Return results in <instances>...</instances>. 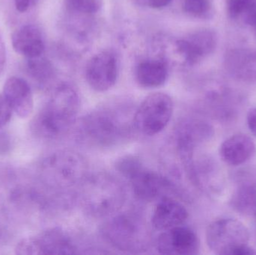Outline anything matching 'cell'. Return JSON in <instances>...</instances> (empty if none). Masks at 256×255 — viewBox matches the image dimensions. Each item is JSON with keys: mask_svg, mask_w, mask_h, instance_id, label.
I'll list each match as a JSON object with an SVG mask.
<instances>
[{"mask_svg": "<svg viewBox=\"0 0 256 255\" xmlns=\"http://www.w3.org/2000/svg\"><path fill=\"white\" fill-rule=\"evenodd\" d=\"M32 238L36 245V255H72L81 253L74 238L61 228L46 229Z\"/></svg>", "mask_w": 256, "mask_h": 255, "instance_id": "cell-13", "label": "cell"}, {"mask_svg": "<svg viewBox=\"0 0 256 255\" xmlns=\"http://www.w3.org/2000/svg\"><path fill=\"white\" fill-rule=\"evenodd\" d=\"M251 0H226L227 13L234 19H240Z\"/></svg>", "mask_w": 256, "mask_h": 255, "instance_id": "cell-23", "label": "cell"}, {"mask_svg": "<svg viewBox=\"0 0 256 255\" xmlns=\"http://www.w3.org/2000/svg\"><path fill=\"white\" fill-rule=\"evenodd\" d=\"M70 11L81 14H94L100 11L103 0H63Z\"/></svg>", "mask_w": 256, "mask_h": 255, "instance_id": "cell-21", "label": "cell"}, {"mask_svg": "<svg viewBox=\"0 0 256 255\" xmlns=\"http://www.w3.org/2000/svg\"><path fill=\"white\" fill-rule=\"evenodd\" d=\"M12 148V139L10 135L0 129V154L8 152Z\"/></svg>", "mask_w": 256, "mask_h": 255, "instance_id": "cell-28", "label": "cell"}, {"mask_svg": "<svg viewBox=\"0 0 256 255\" xmlns=\"http://www.w3.org/2000/svg\"><path fill=\"white\" fill-rule=\"evenodd\" d=\"M2 94L14 112L20 118H26L32 113L34 97L30 83L18 76H10L4 82Z\"/></svg>", "mask_w": 256, "mask_h": 255, "instance_id": "cell-14", "label": "cell"}, {"mask_svg": "<svg viewBox=\"0 0 256 255\" xmlns=\"http://www.w3.org/2000/svg\"><path fill=\"white\" fill-rule=\"evenodd\" d=\"M254 215H255V217H256V211L255 214H254Z\"/></svg>", "mask_w": 256, "mask_h": 255, "instance_id": "cell-31", "label": "cell"}, {"mask_svg": "<svg viewBox=\"0 0 256 255\" xmlns=\"http://www.w3.org/2000/svg\"><path fill=\"white\" fill-rule=\"evenodd\" d=\"M155 247L160 254L195 255L198 254L200 244L196 232L182 225L161 232Z\"/></svg>", "mask_w": 256, "mask_h": 255, "instance_id": "cell-11", "label": "cell"}, {"mask_svg": "<svg viewBox=\"0 0 256 255\" xmlns=\"http://www.w3.org/2000/svg\"><path fill=\"white\" fill-rule=\"evenodd\" d=\"M256 150L254 141L243 133L233 135L226 139L220 148L222 161L232 166H240L252 158Z\"/></svg>", "mask_w": 256, "mask_h": 255, "instance_id": "cell-17", "label": "cell"}, {"mask_svg": "<svg viewBox=\"0 0 256 255\" xmlns=\"http://www.w3.org/2000/svg\"><path fill=\"white\" fill-rule=\"evenodd\" d=\"M246 25H250L256 34V0H252L240 17Z\"/></svg>", "mask_w": 256, "mask_h": 255, "instance_id": "cell-25", "label": "cell"}, {"mask_svg": "<svg viewBox=\"0 0 256 255\" xmlns=\"http://www.w3.org/2000/svg\"><path fill=\"white\" fill-rule=\"evenodd\" d=\"M12 43L15 52L26 58H36L44 53L43 33L34 24H26L15 30L12 35Z\"/></svg>", "mask_w": 256, "mask_h": 255, "instance_id": "cell-16", "label": "cell"}, {"mask_svg": "<svg viewBox=\"0 0 256 255\" xmlns=\"http://www.w3.org/2000/svg\"><path fill=\"white\" fill-rule=\"evenodd\" d=\"M80 106V99L76 88L68 83L60 84L33 120L32 130L43 139H60L74 125Z\"/></svg>", "mask_w": 256, "mask_h": 255, "instance_id": "cell-2", "label": "cell"}, {"mask_svg": "<svg viewBox=\"0 0 256 255\" xmlns=\"http://www.w3.org/2000/svg\"><path fill=\"white\" fill-rule=\"evenodd\" d=\"M214 129L200 119H188L180 123L176 133L178 154L184 165L192 160L196 150L213 136Z\"/></svg>", "mask_w": 256, "mask_h": 255, "instance_id": "cell-9", "label": "cell"}, {"mask_svg": "<svg viewBox=\"0 0 256 255\" xmlns=\"http://www.w3.org/2000/svg\"><path fill=\"white\" fill-rule=\"evenodd\" d=\"M188 218V210L180 202L165 196L156 203L150 221L154 229L164 232L182 226Z\"/></svg>", "mask_w": 256, "mask_h": 255, "instance_id": "cell-15", "label": "cell"}, {"mask_svg": "<svg viewBox=\"0 0 256 255\" xmlns=\"http://www.w3.org/2000/svg\"><path fill=\"white\" fill-rule=\"evenodd\" d=\"M184 10L190 16L204 18L212 11V0H184Z\"/></svg>", "mask_w": 256, "mask_h": 255, "instance_id": "cell-22", "label": "cell"}, {"mask_svg": "<svg viewBox=\"0 0 256 255\" xmlns=\"http://www.w3.org/2000/svg\"><path fill=\"white\" fill-rule=\"evenodd\" d=\"M140 5L146 6L150 8L160 9L168 6L172 0H135Z\"/></svg>", "mask_w": 256, "mask_h": 255, "instance_id": "cell-26", "label": "cell"}, {"mask_svg": "<svg viewBox=\"0 0 256 255\" xmlns=\"http://www.w3.org/2000/svg\"><path fill=\"white\" fill-rule=\"evenodd\" d=\"M105 242L116 250L130 254L147 251L150 235L144 220L134 213H117L106 219L100 229Z\"/></svg>", "mask_w": 256, "mask_h": 255, "instance_id": "cell-5", "label": "cell"}, {"mask_svg": "<svg viewBox=\"0 0 256 255\" xmlns=\"http://www.w3.org/2000/svg\"><path fill=\"white\" fill-rule=\"evenodd\" d=\"M126 192L121 181L106 172L88 174L76 194L84 214L96 220L109 218L121 211Z\"/></svg>", "mask_w": 256, "mask_h": 255, "instance_id": "cell-3", "label": "cell"}, {"mask_svg": "<svg viewBox=\"0 0 256 255\" xmlns=\"http://www.w3.org/2000/svg\"><path fill=\"white\" fill-rule=\"evenodd\" d=\"M26 59V71L28 76L40 88L50 85L55 77V70L50 61L44 55Z\"/></svg>", "mask_w": 256, "mask_h": 255, "instance_id": "cell-19", "label": "cell"}, {"mask_svg": "<svg viewBox=\"0 0 256 255\" xmlns=\"http://www.w3.org/2000/svg\"><path fill=\"white\" fill-rule=\"evenodd\" d=\"M6 51L4 47V42L2 38L1 34H0V76L6 67Z\"/></svg>", "mask_w": 256, "mask_h": 255, "instance_id": "cell-30", "label": "cell"}, {"mask_svg": "<svg viewBox=\"0 0 256 255\" xmlns=\"http://www.w3.org/2000/svg\"><path fill=\"white\" fill-rule=\"evenodd\" d=\"M13 113V109L2 93L0 94V129L10 121Z\"/></svg>", "mask_w": 256, "mask_h": 255, "instance_id": "cell-24", "label": "cell"}, {"mask_svg": "<svg viewBox=\"0 0 256 255\" xmlns=\"http://www.w3.org/2000/svg\"><path fill=\"white\" fill-rule=\"evenodd\" d=\"M208 248L215 254L230 255L234 249L248 245L250 232L248 228L234 219H220L212 222L206 234Z\"/></svg>", "mask_w": 256, "mask_h": 255, "instance_id": "cell-7", "label": "cell"}, {"mask_svg": "<svg viewBox=\"0 0 256 255\" xmlns=\"http://www.w3.org/2000/svg\"><path fill=\"white\" fill-rule=\"evenodd\" d=\"M216 45V36L210 29H201L186 38L177 40L174 44L179 56L188 65H194L212 53Z\"/></svg>", "mask_w": 256, "mask_h": 255, "instance_id": "cell-12", "label": "cell"}, {"mask_svg": "<svg viewBox=\"0 0 256 255\" xmlns=\"http://www.w3.org/2000/svg\"><path fill=\"white\" fill-rule=\"evenodd\" d=\"M43 172L49 186L68 205L76 201L78 189L88 175V166L79 153L62 151L45 159Z\"/></svg>", "mask_w": 256, "mask_h": 255, "instance_id": "cell-4", "label": "cell"}, {"mask_svg": "<svg viewBox=\"0 0 256 255\" xmlns=\"http://www.w3.org/2000/svg\"><path fill=\"white\" fill-rule=\"evenodd\" d=\"M168 76V65L162 60H144L138 64L136 70L137 82L143 88L162 86L166 82Z\"/></svg>", "mask_w": 256, "mask_h": 255, "instance_id": "cell-18", "label": "cell"}, {"mask_svg": "<svg viewBox=\"0 0 256 255\" xmlns=\"http://www.w3.org/2000/svg\"><path fill=\"white\" fill-rule=\"evenodd\" d=\"M230 205L242 215H254L256 211V187L248 184L240 186L232 196Z\"/></svg>", "mask_w": 256, "mask_h": 255, "instance_id": "cell-20", "label": "cell"}, {"mask_svg": "<svg viewBox=\"0 0 256 255\" xmlns=\"http://www.w3.org/2000/svg\"><path fill=\"white\" fill-rule=\"evenodd\" d=\"M126 179L130 184L136 197L143 202L160 200L176 190L170 180L144 167L143 163Z\"/></svg>", "mask_w": 256, "mask_h": 255, "instance_id": "cell-8", "label": "cell"}, {"mask_svg": "<svg viewBox=\"0 0 256 255\" xmlns=\"http://www.w3.org/2000/svg\"><path fill=\"white\" fill-rule=\"evenodd\" d=\"M173 112L174 103L168 94L162 92L149 94L134 112L136 132L143 136L158 134L168 125Z\"/></svg>", "mask_w": 256, "mask_h": 255, "instance_id": "cell-6", "label": "cell"}, {"mask_svg": "<svg viewBox=\"0 0 256 255\" xmlns=\"http://www.w3.org/2000/svg\"><path fill=\"white\" fill-rule=\"evenodd\" d=\"M135 110L126 103H112L98 106L81 118L78 137L93 148H110L130 140L136 132Z\"/></svg>", "mask_w": 256, "mask_h": 255, "instance_id": "cell-1", "label": "cell"}, {"mask_svg": "<svg viewBox=\"0 0 256 255\" xmlns=\"http://www.w3.org/2000/svg\"><path fill=\"white\" fill-rule=\"evenodd\" d=\"M246 121H248V125L252 134L256 136V108L251 109L248 112V117H246Z\"/></svg>", "mask_w": 256, "mask_h": 255, "instance_id": "cell-29", "label": "cell"}, {"mask_svg": "<svg viewBox=\"0 0 256 255\" xmlns=\"http://www.w3.org/2000/svg\"><path fill=\"white\" fill-rule=\"evenodd\" d=\"M39 1L40 0H14L16 10L20 13H24V12L30 10L32 7H34Z\"/></svg>", "mask_w": 256, "mask_h": 255, "instance_id": "cell-27", "label": "cell"}, {"mask_svg": "<svg viewBox=\"0 0 256 255\" xmlns=\"http://www.w3.org/2000/svg\"><path fill=\"white\" fill-rule=\"evenodd\" d=\"M86 79L94 91L104 92L116 83L118 61L112 51L105 50L93 55L86 67Z\"/></svg>", "mask_w": 256, "mask_h": 255, "instance_id": "cell-10", "label": "cell"}]
</instances>
